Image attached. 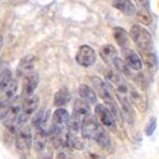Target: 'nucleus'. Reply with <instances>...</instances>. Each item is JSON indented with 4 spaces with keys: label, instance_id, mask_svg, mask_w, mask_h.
Listing matches in <instances>:
<instances>
[{
    "label": "nucleus",
    "instance_id": "nucleus-1",
    "mask_svg": "<svg viewBox=\"0 0 159 159\" xmlns=\"http://www.w3.org/2000/svg\"><path fill=\"white\" fill-rule=\"evenodd\" d=\"M16 148L21 156H29L31 152V147L34 143L31 127L29 125H24L19 128L16 134Z\"/></svg>",
    "mask_w": 159,
    "mask_h": 159
},
{
    "label": "nucleus",
    "instance_id": "nucleus-2",
    "mask_svg": "<svg viewBox=\"0 0 159 159\" xmlns=\"http://www.w3.org/2000/svg\"><path fill=\"white\" fill-rule=\"evenodd\" d=\"M129 34L130 38L133 39V41L139 49L146 51V52H150L152 49V45H154L152 37L143 27L139 26V25H134L130 29Z\"/></svg>",
    "mask_w": 159,
    "mask_h": 159
},
{
    "label": "nucleus",
    "instance_id": "nucleus-3",
    "mask_svg": "<svg viewBox=\"0 0 159 159\" xmlns=\"http://www.w3.org/2000/svg\"><path fill=\"white\" fill-rule=\"evenodd\" d=\"M38 106H39V97L37 95H34L29 98L25 99L21 105V112H20V116H19L18 119L19 127L26 125V121L36 112Z\"/></svg>",
    "mask_w": 159,
    "mask_h": 159
},
{
    "label": "nucleus",
    "instance_id": "nucleus-4",
    "mask_svg": "<svg viewBox=\"0 0 159 159\" xmlns=\"http://www.w3.org/2000/svg\"><path fill=\"white\" fill-rule=\"evenodd\" d=\"M95 112L96 116L98 117V119L100 120V122L102 124V126L109 128L110 130L115 131L117 129V124H116V119H115L114 115L111 114V111L107 108L106 106L103 105H96L95 108Z\"/></svg>",
    "mask_w": 159,
    "mask_h": 159
},
{
    "label": "nucleus",
    "instance_id": "nucleus-5",
    "mask_svg": "<svg viewBox=\"0 0 159 159\" xmlns=\"http://www.w3.org/2000/svg\"><path fill=\"white\" fill-rule=\"evenodd\" d=\"M77 64L82 67H90L96 62V53L95 50L90 46L84 45L79 48L77 55H76Z\"/></svg>",
    "mask_w": 159,
    "mask_h": 159
},
{
    "label": "nucleus",
    "instance_id": "nucleus-6",
    "mask_svg": "<svg viewBox=\"0 0 159 159\" xmlns=\"http://www.w3.org/2000/svg\"><path fill=\"white\" fill-rule=\"evenodd\" d=\"M101 125L98 122V120L96 119V117L90 115V116L86 117L82 122L81 127V135L85 139H93L99 130Z\"/></svg>",
    "mask_w": 159,
    "mask_h": 159
},
{
    "label": "nucleus",
    "instance_id": "nucleus-7",
    "mask_svg": "<svg viewBox=\"0 0 159 159\" xmlns=\"http://www.w3.org/2000/svg\"><path fill=\"white\" fill-rule=\"evenodd\" d=\"M38 84H39V76H38V74L31 72V74H28L27 76H25L24 80H22V98L26 99L34 96V93L37 89Z\"/></svg>",
    "mask_w": 159,
    "mask_h": 159
},
{
    "label": "nucleus",
    "instance_id": "nucleus-8",
    "mask_svg": "<svg viewBox=\"0 0 159 159\" xmlns=\"http://www.w3.org/2000/svg\"><path fill=\"white\" fill-rule=\"evenodd\" d=\"M124 58H125V62L129 68L134 69V70H140L143 68V60L137 53L134 50L126 48L124 49Z\"/></svg>",
    "mask_w": 159,
    "mask_h": 159
},
{
    "label": "nucleus",
    "instance_id": "nucleus-9",
    "mask_svg": "<svg viewBox=\"0 0 159 159\" xmlns=\"http://www.w3.org/2000/svg\"><path fill=\"white\" fill-rule=\"evenodd\" d=\"M70 119L68 111L65 108H57L52 115V126L65 128Z\"/></svg>",
    "mask_w": 159,
    "mask_h": 159
},
{
    "label": "nucleus",
    "instance_id": "nucleus-10",
    "mask_svg": "<svg viewBox=\"0 0 159 159\" xmlns=\"http://www.w3.org/2000/svg\"><path fill=\"white\" fill-rule=\"evenodd\" d=\"M112 6L128 17H131L137 13L136 7L130 0H114L112 1Z\"/></svg>",
    "mask_w": 159,
    "mask_h": 159
},
{
    "label": "nucleus",
    "instance_id": "nucleus-11",
    "mask_svg": "<svg viewBox=\"0 0 159 159\" xmlns=\"http://www.w3.org/2000/svg\"><path fill=\"white\" fill-rule=\"evenodd\" d=\"M72 114L77 115V116L81 117L82 119H85L86 117L91 115V109L89 103L87 101L82 100V99H77L75 101L74 105V112Z\"/></svg>",
    "mask_w": 159,
    "mask_h": 159
},
{
    "label": "nucleus",
    "instance_id": "nucleus-12",
    "mask_svg": "<svg viewBox=\"0 0 159 159\" xmlns=\"http://www.w3.org/2000/svg\"><path fill=\"white\" fill-rule=\"evenodd\" d=\"M129 93H130L129 95L130 102L133 103L135 107H137L140 111H145L146 108H147L146 98H145L141 93H139V91L135 90V89H130Z\"/></svg>",
    "mask_w": 159,
    "mask_h": 159
},
{
    "label": "nucleus",
    "instance_id": "nucleus-13",
    "mask_svg": "<svg viewBox=\"0 0 159 159\" xmlns=\"http://www.w3.org/2000/svg\"><path fill=\"white\" fill-rule=\"evenodd\" d=\"M100 57L108 65H114L115 59L118 57L116 48L112 45H106L100 49Z\"/></svg>",
    "mask_w": 159,
    "mask_h": 159
},
{
    "label": "nucleus",
    "instance_id": "nucleus-14",
    "mask_svg": "<svg viewBox=\"0 0 159 159\" xmlns=\"http://www.w3.org/2000/svg\"><path fill=\"white\" fill-rule=\"evenodd\" d=\"M78 93H79L80 98H81L82 100L87 101L89 105H90V103H97V96H96L97 93H96V91L93 90V88L89 87V86L80 85Z\"/></svg>",
    "mask_w": 159,
    "mask_h": 159
},
{
    "label": "nucleus",
    "instance_id": "nucleus-15",
    "mask_svg": "<svg viewBox=\"0 0 159 159\" xmlns=\"http://www.w3.org/2000/svg\"><path fill=\"white\" fill-rule=\"evenodd\" d=\"M93 140L98 143L101 148H103V149L111 148V140H110V137H109L108 133L105 130V128H103L102 126H101L98 131H97L95 138H93Z\"/></svg>",
    "mask_w": 159,
    "mask_h": 159
},
{
    "label": "nucleus",
    "instance_id": "nucleus-16",
    "mask_svg": "<svg viewBox=\"0 0 159 159\" xmlns=\"http://www.w3.org/2000/svg\"><path fill=\"white\" fill-rule=\"evenodd\" d=\"M70 98H71L70 91L65 87L61 88V89H59V90L55 93V97H53V105L56 107H58V108H60V107L67 105V103L69 102V100H70Z\"/></svg>",
    "mask_w": 159,
    "mask_h": 159
},
{
    "label": "nucleus",
    "instance_id": "nucleus-17",
    "mask_svg": "<svg viewBox=\"0 0 159 159\" xmlns=\"http://www.w3.org/2000/svg\"><path fill=\"white\" fill-rule=\"evenodd\" d=\"M66 143L67 147L72 149H77V150H81L85 147V143H84L81 138L78 137V135L76 133H71L69 130L66 134Z\"/></svg>",
    "mask_w": 159,
    "mask_h": 159
},
{
    "label": "nucleus",
    "instance_id": "nucleus-18",
    "mask_svg": "<svg viewBox=\"0 0 159 159\" xmlns=\"http://www.w3.org/2000/svg\"><path fill=\"white\" fill-rule=\"evenodd\" d=\"M34 61H36V57H26L25 59H22L17 69L18 76H22V75L27 76L28 74H31V70L34 66Z\"/></svg>",
    "mask_w": 159,
    "mask_h": 159
},
{
    "label": "nucleus",
    "instance_id": "nucleus-19",
    "mask_svg": "<svg viewBox=\"0 0 159 159\" xmlns=\"http://www.w3.org/2000/svg\"><path fill=\"white\" fill-rule=\"evenodd\" d=\"M112 34H114V38L116 40V43L122 48V49H126L128 45V34L124 28L121 27H115L114 30H112Z\"/></svg>",
    "mask_w": 159,
    "mask_h": 159
},
{
    "label": "nucleus",
    "instance_id": "nucleus-20",
    "mask_svg": "<svg viewBox=\"0 0 159 159\" xmlns=\"http://www.w3.org/2000/svg\"><path fill=\"white\" fill-rule=\"evenodd\" d=\"M17 90H18V82L16 80H11L10 84L5 88V90L1 93L0 96H2L3 98H6L10 102H12V100L15 99V96L17 93Z\"/></svg>",
    "mask_w": 159,
    "mask_h": 159
},
{
    "label": "nucleus",
    "instance_id": "nucleus-21",
    "mask_svg": "<svg viewBox=\"0 0 159 159\" xmlns=\"http://www.w3.org/2000/svg\"><path fill=\"white\" fill-rule=\"evenodd\" d=\"M143 61H145V64L147 65L150 71L154 72L158 69V60H157V57L154 52L150 51V52L143 53Z\"/></svg>",
    "mask_w": 159,
    "mask_h": 159
},
{
    "label": "nucleus",
    "instance_id": "nucleus-22",
    "mask_svg": "<svg viewBox=\"0 0 159 159\" xmlns=\"http://www.w3.org/2000/svg\"><path fill=\"white\" fill-rule=\"evenodd\" d=\"M12 77V75H11V71L9 69H5L2 71L0 72V93H2L5 90V88L10 84V81Z\"/></svg>",
    "mask_w": 159,
    "mask_h": 159
},
{
    "label": "nucleus",
    "instance_id": "nucleus-23",
    "mask_svg": "<svg viewBox=\"0 0 159 159\" xmlns=\"http://www.w3.org/2000/svg\"><path fill=\"white\" fill-rule=\"evenodd\" d=\"M112 66H114L115 68L118 69L122 75H126V76H129L130 75V68L127 66V64L125 62V60L120 59L119 57H117V58L115 59L114 65H112Z\"/></svg>",
    "mask_w": 159,
    "mask_h": 159
},
{
    "label": "nucleus",
    "instance_id": "nucleus-24",
    "mask_svg": "<svg viewBox=\"0 0 159 159\" xmlns=\"http://www.w3.org/2000/svg\"><path fill=\"white\" fill-rule=\"evenodd\" d=\"M11 105L12 103L10 101H8L6 98H3L2 96H0V121L6 118Z\"/></svg>",
    "mask_w": 159,
    "mask_h": 159
},
{
    "label": "nucleus",
    "instance_id": "nucleus-25",
    "mask_svg": "<svg viewBox=\"0 0 159 159\" xmlns=\"http://www.w3.org/2000/svg\"><path fill=\"white\" fill-rule=\"evenodd\" d=\"M137 19L143 25H150L151 21H152V18H151V15L149 13V11L143 10V9L137 11Z\"/></svg>",
    "mask_w": 159,
    "mask_h": 159
},
{
    "label": "nucleus",
    "instance_id": "nucleus-26",
    "mask_svg": "<svg viewBox=\"0 0 159 159\" xmlns=\"http://www.w3.org/2000/svg\"><path fill=\"white\" fill-rule=\"evenodd\" d=\"M157 128V118L155 116H151L149 118L148 124L146 125V128H145V134L146 136H151L155 133V130Z\"/></svg>",
    "mask_w": 159,
    "mask_h": 159
},
{
    "label": "nucleus",
    "instance_id": "nucleus-27",
    "mask_svg": "<svg viewBox=\"0 0 159 159\" xmlns=\"http://www.w3.org/2000/svg\"><path fill=\"white\" fill-rule=\"evenodd\" d=\"M135 1L140 7V9H143V10L149 9V0H135Z\"/></svg>",
    "mask_w": 159,
    "mask_h": 159
},
{
    "label": "nucleus",
    "instance_id": "nucleus-28",
    "mask_svg": "<svg viewBox=\"0 0 159 159\" xmlns=\"http://www.w3.org/2000/svg\"><path fill=\"white\" fill-rule=\"evenodd\" d=\"M88 157H89V159H105L103 157L99 156L97 154H93V152H90V154L88 155Z\"/></svg>",
    "mask_w": 159,
    "mask_h": 159
},
{
    "label": "nucleus",
    "instance_id": "nucleus-29",
    "mask_svg": "<svg viewBox=\"0 0 159 159\" xmlns=\"http://www.w3.org/2000/svg\"><path fill=\"white\" fill-rule=\"evenodd\" d=\"M2 45H3V38H2V36L0 34V49H1V47H2Z\"/></svg>",
    "mask_w": 159,
    "mask_h": 159
}]
</instances>
